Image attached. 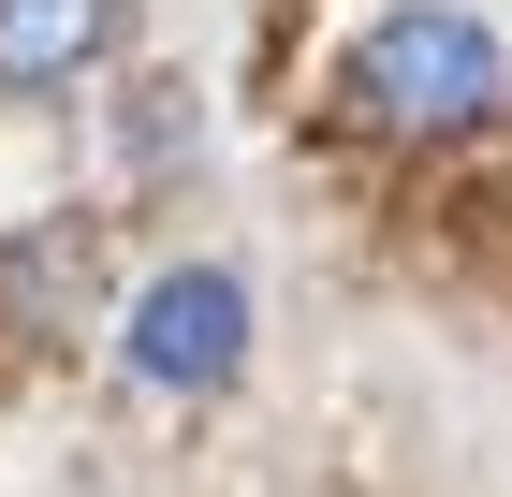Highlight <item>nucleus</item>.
I'll list each match as a JSON object with an SVG mask.
<instances>
[{
	"label": "nucleus",
	"mask_w": 512,
	"mask_h": 497,
	"mask_svg": "<svg viewBox=\"0 0 512 497\" xmlns=\"http://www.w3.org/2000/svg\"><path fill=\"white\" fill-rule=\"evenodd\" d=\"M337 88H352L366 132H469V117L498 103V44H483L454 0H410V15H381V30L337 59Z\"/></svg>",
	"instance_id": "1"
},
{
	"label": "nucleus",
	"mask_w": 512,
	"mask_h": 497,
	"mask_svg": "<svg viewBox=\"0 0 512 497\" xmlns=\"http://www.w3.org/2000/svg\"><path fill=\"white\" fill-rule=\"evenodd\" d=\"M235 351H249V293H235L220 264L147 278V307H132V366H147L161 395H220V381H235Z\"/></svg>",
	"instance_id": "2"
},
{
	"label": "nucleus",
	"mask_w": 512,
	"mask_h": 497,
	"mask_svg": "<svg viewBox=\"0 0 512 497\" xmlns=\"http://www.w3.org/2000/svg\"><path fill=\"white\" fill-rule=\"evenodd\" d=\"M132 0H0V103H44V88L103 74Z\"/></svg>",
	"instance_id": "3"
},
{
	"label": "nucleus",
	"mask_w": 512,
	"mask_h": 497,
	"mask_svg": "<svg viewBox=\"0 0 512 497\" xmlns=\"http://www.w3.org/2000/svg\"><path fill=\"white\" fill-rule=\"evenodd\" d=\"M88 293H103V234L88 220H30L0 249V337H59V322H88Z\"/></svg>",
	"instance_id": "4"
},
{
	"label": "nucleus",
	"mask_w": 512,
	"mask_h": 497,
	"mask_svg": "<svg viewBox=\"0 0 512 497\" xmlns=\"http://www.w3.org/2000/svg\"><path fill=\"white\" fill-rule=\"evenodd\" d=\"M176 147H191V88H176V74H147V88H132V161L161 176Z\"/></svg>",
	"instance_id": "5"
}]
</instances>
